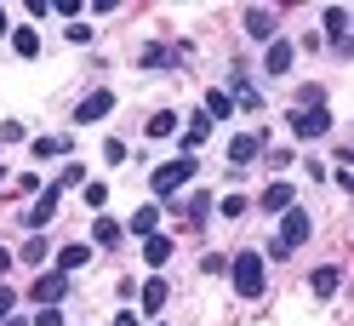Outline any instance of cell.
<instances>
[{
  "mask_svg": "<svg viewBox=\"0 0 354 326\" xmlns=\"http://www.w3.org/2000/svg\"><path fill=\"white\" fill-rule=\"evenodd\" d=\"M0 172H6V166H0Z\"/></svg>",
  "mask_w": 354,
  "mask_h": 326,
  "instance_id": "cell-34",
  "label": "cell"
},
{
  "mask_svg": "<svg viewBox=\"0 0 354 326\" xmlns=\"http://www.w3.org/2000/svg\"><path fill=\"white\" fill-rule=\"evenodd\" d=\"M154 224H160V212H154V206H143V212H131V229H138V235H154Z\"/></svg>",
  "mask_w": 354,
  "mask_h": 326,
  "instance_id": "cell-21",
  "label": "cell"
},
{
  "mask_svg": "<svg viewBox=\"0 0 354 326\" xmlns=\"http://www.w3.org/2000/svg\"><path fill=\"white\" fill-rule=\"evenodd\" d=\"M143 132H149V138H171V132H177V115H171V109H160V115H149Z\"/></svg>",
  "mask_w": 354,
  "mask_h": 326,
  "instance_id": "cell-14",
  "label": "cell"
},
{
  "mask_svg": "<svg viewBox=\"0 0 354 326\" xmlns=\"http://www.w3.org/2000/svg\"><path fill=\"white\" fill-rule=\"evenodd\" d=\"M257 149H263V138H257V132H240V138L229 143V161H234V166H246V161L257 155Z\"/></svg>",
  "mask_w": 354,
  "mask_h": 326,
  "instance_id": "cell-11",
  "label": "cell"
},
{
  "mask_svg": "<svg viewBox=\"0 0 354 326\" xmlns=\"http://www.w3.org/2000/svg\"><path fill=\"white\" fill-rule=\"evenodd\" d=\"M229 109H234V98H229V92H206V109H201V115H206V120H223Z\"/></svg>",
  "mask_w": 354,
  "mask_h": 326,
  "instance_id": "cell-16",
  "label": "cell"
},
{
  "mask_svg": "<svg viewBox=\"0 0 354 326\" xmlns=\"http://www.w3.org/2000/svg\"><path fill=\"white\" fill-rule=\"evenodd\" d=\"M6 269H12V257H6V246H0V275H6Z\"/></svg>",
  "mask_w": 354,
  "mask_h": 326,
  "instance_id": "cell-31",
  "label": "cell"
},
{
  "mask_svg": "<svg viewBox=\"0 0 354 326\" xmlns=\"http://www.w3.org/2000/svg\"><path fill=\"white\" fill-rule=\"evenodd\" d=\"M63 287H69V275H57V269H52V275H40V280H35V298H40V303H57Z\"/></svg>",
  "mask_w": 354,
  "mask_h": 326,
  "instance_id": "cell-9",
  "label": "cell"
},
{
  "mask_svg": "<svg viewBox=\"0 0 354 326\" xmlns=\"http://www.w3.org/2000/svg\"><path fill=\"white\" fill-rule=\"evenodd\" d=\"M308 229H315V224H308V212H303V206H286V224H280V241L269 246V257H286V252H292V246H303V241H308Z\"/></svg>",
  "mask_w": 354,
  "mask_h": 326,
  "instance_id": "cell-2",
  "label": "cell"
},
{
  "mask_svg": "<svg viewBox=\"0 0 354 326\" xmlns=\"http://www.w3.org/2000/svg\"><path fill=\"white\" fill-rule=\"evenodd\" d=\"M115 326H138V320H131V315H115Z\"/></svg>",
  "mask_w": 354,
  "mask_h": 326,
  "instance_id": "cell-32",
  "label": "cell"
},
{
  "mask_svg": "<svg viewBox=\"0 0 354 326\" xmlns=\"http://www.w3.org/2000/svg\"><path fill=\"white\" fill-rule=\"evenodd\" d=\"M35 326H63V315H57V309H40V315H35Z\"/></svg>",
  "mask_w": 354,
  "mask_h": 326,
  "instance_id": "cell-29",
  "label": "cell"
},
{
  "mask_svg": "<svg viewBox=\"0 0 354 326\" xmlns=\"http://www.w3.org/2000/svg\"><path fill=\"white\" fill-rule=\"evenodd\" d=\"M246 35H252V40H274V12L252 6V12H246Z\"/></svg>",
  "mask_w": 354,
  "mask_h": 326,
  "instance_id": "cell-8",
  "label": "cell"
},
{
  "mask_svg": "<svg viewBox=\"0 0 354 326\" xmlns=\"http://www.w3.org/2000/svg\"><path fill=\"white\" fill-rule=\"evenodd\" d=\"M229 275H234V292H240V298H263V252L229 257Z\"/></svg>",
  "mask_w": 354,
  "mask_h": 326,
  "instance_id": "cell-1",
  "label": "cell"
},
{
  "mask_svg": "<svg viewBox=\"0 0 354 326\" xmlns=\"http://www.w3.org/2000/svg\"><path fill=\"white\" fill-rule=\"evenodd\" d=\"M40 257H46V241H40V235H35V241L24 246V264H40Z\"/></svg>",
  "mask_w": 354,
  "mask_h": 326,
  "instance_id": "cell-28",
  "label": "cell"
},
{
  "mask_svg": "<svg viewBox=\"0 0 354 326\" xmlns=\"http://www.w3.org/2000/svg\"><path fill=\"white\" fill-rule=\"evenodd\" d=\"M223 217H246V194H229V201H223Z\"/></svg>",
  "mask_w": 354,
  "mask_h": 326,
  "instance_id": "cell-27",
  "label": "cell"
},
{
  "mask_svg": "<svg viewBox=\"0 0 354 326\" xmlns=\"http://www.w3.org/2000/svg\"><path fill=\"white\" fill-rule=\"evenodd\" d=\"M206 132H212V120H206V115H194V120H189V132H183V149H201Z\"/></svg>",
  "mask_w": 354,
  "mask_h": 326,
  "instance_id": "cell-18",
  "label": "cell"
},
{
  "mask_svg": "<svg viewBox=\"0 0 354 326\" xmlns=\"http://www.w3.org/2000/svg\"><path fill=\"white\" fill-rule=\"evenodd\" d=\"M109 109H115V92H92V98L75 109V120H80V126H92V120H103V115H109Z\"/></svg>",
  "mask_w": 354,
  "mask_h": 326,
  "instance_id": "cell-6",
  "label": "cell"
},
{
  "mask_svg": "<svg viewBox=\"0 0 354 326\" xmlns=\"http://www.w3.org/2000/svg\"><path fill=\"white\" fill-rule=\"evenodd\" d=\"M63 149H69L63 138H40V143H35V155H40V161H52V155H63Z\"/></svg>",
  "mask_w": 354,
  "mask_h": 326,
  "instance_id": "cell-24",
  "label": "cell"
},
{
  "mask_svg": "<svg viewBox=\"0 0 354 326\" xmlns=\"http://www.w3.org/2000/svg\"><path fill=\"white\" fill-rule=\"evenodd\" d=\"M80 264H92V246H63L57 252V275H75Z\"/></svg>",
  "mask_w": 354,
  "mask_h": 326,
  "instance_id": "cell-12",
  "label": "cell"
},
{
  "mask_svg": "<svg viewBox=\"0 0 354 326\" xmlns=\"http://www.w3.org/2000/svg\"><path fill=\"white\" fill-rule=\"evenodd\" d=\"M194 178V155H177V161H166V166H154V194H177V189H183Z\"/></svg>",
  "mask_w": 354,
  "mask_h": 326,
  "instance_id": "cell-3",
  "label": "cell"
},
{
  "mask_svg": "<svg viewBox=\"0 0 354 326\" xmlns=\"http://www.w3.org/2000/svg\"><path fill=\"white\" fill-rule=\"evenodd\" d=\"M308 287H315V298H331V292L343 287V269H337V264H326V269H315V280H308Z\"/></svg>",
  "mask_w": 354,
  "mask_h": 326,
  "instance_id": "cell-10",
  "label": "cell"
},
{
  "mask_svg": "<svg viewBox=\"0 0 354 326\" xmlns=\"http://www.w3.org/2000/svg\"><path fill=\"white\" fill-rule=\"evenodd\" d=\"M12 303H17L12 292H0V320H6V315H12Z\"/></svg>",
  "mask_w": 354,
  "mask_h": 326,
  "instance_id": "cell-30",
  "label": "cell"
},
{
  "mask_svg": "<svg viewBox=\"0 0 354 326\" xmlns=\"http://www.w3.org/2000/svg\"><path fill=\"white\" fill-rule=\"evenodd\" d=\"M92 235H97L103 246H115V241H120V224H115V217H97V229H92Z\"/></svg>",
  "mask_w": 354,
  "mask_h": 326,
  "instance_id": "cell-23",
  "label": "cell"
},
{
  "mask_svg": "<svg viewBox=\"0 0 354 326\" xmlns=\"http://www.w3.org/2000/svg\"><path fill=\"white\" fill-rule=\"evenodd\" d=\"M201 269H206V275H223V269H229V257H217V252H206V257H201Z\"/></svg>",
  "mask_w": 354,
  "mask_h": 326,
  "instance_id": "cell-26",
  "label": "cell"
},
{
  "mask_svg": "<svg viewBox=\"0 0 354 326\" xmlns=\"http://www.w3.org/2000/svg\"><path fill=\"white\" fill-rule=\"evenodd\" d=\"M292 206V183H269L263 189V212H286Z\"/></svg>",
  "mask_w": 354,
  "mask_h": 326,
  "instance_id": "cell-13",
  "label": "cell"
},
{
  "mask_svg": "<svg viewBox=\"0 0 354 326\" xmlns=\"http://www.w3.org/2000/svg\"><path fill=\"white\" fill-rule=\"evenodd\" d=\"M52 217H57V189H40V201L29 206V217H24V224H29V229H46Z\"/></svg>",
  "mask_w": 354,
  "mask_h": 326,
  "instance_id": "cell-5",
  "label": "cell"
},
{
  "mask_svg": "<svg viewBox=\"0 0 354 326\" xmlns=\"http://www.w3.org/2000/svg\"><path fill=\"white\" fill-rule=\"evenodd\" d=\"M143 257H149V264H166V257H171V241H166V235H149Z\"/></svg>",
  "mask_w": 354,
  "mask_h": 326,
  "instance_id": "cell-20",
  "label": "cell"
},
{
  "mask_svg": "<svg viewBox=\"0 0 354 326\" xmlns=\"http://www.w3.org/2000/svg\"><path fill=\"white\" fill-rule=\"evenodd\" d=\"M12 52H17V57H35V52H40V35H35V29H12Z\"/></svg>",
  "mask_w": 354,
  "mask_h": 326,
  "instance_id": "cell-15",
  "label": "cell"
},
{
  "mask_svg": "<svg viewBox=\"0 0 354 326\" xmlns=\"http://www.w3.org/2000/svg\"><path fill=\"white\" fill-rule=\"evenodd\" d=\"M166 298H171V292H166V280H149V287H143V309L160 315V309H166Z\"/></svg>",
  "mask_w": 354,
  "mask_h": 326,
  "instance_id": "cell-17",
  "label": "cell"
},
{
  "mask_svg": "<svg viewBox=\"0 0 354 326\" xmlns=\"http://www.w3.org/2000/svg\"><path fill=\"white\" fill-rule=\"evenodd\" d=\"M263 69H269V75H286V69H292V40H269V52H263Z\"/></svg>",
  "mask_w": 354,
  "mask_h": 326,
  "instance_id": "cell-7",
  "label": "cell"
},
{
  "mask_svg": "<svg viewBox=\"0 0 354 326\" xmlns=\"http://www.w3.org/2000/svg\"><path fill=\"white\" fill-rule=\"evenodd\" d=\"M292 132L308 143V138H326L331 132V115H326V103L320 109H292Z\"/></svg>",
  "mask_w": 354,
  "mask_h": 326,
  "instance_id": "cell-4",
  "label": "cell"
},
{
  "mask_svg": "<svg viewBox=\"0 0 354 326\" xmlns=\"http://www.w3.org/2000/svg\"><path fill=\"white\" fill-rule=\"evenodd\" d=\"M189 224H206V217H212V194H189Z\"/></svg>",
  "mask_w": 354,
  "mask_h": 326,
  "instance_id": "cell-19",
  "label": "cell"
},
{
  "mask_svg": "<svg viewBox=\"0 0 354 326\" xmlns=\"http://www.w3.org/2000/svg\"><path fill=\"white\" fill-rule=\"evenodd\" d=\"M343 29H348V12H343V6H326V35L343 40Z\"/></svg>",
  "mask_w": 354,
  "mask_h": 326,
  "instance_id": "cell-22",
  "label": "cell"
},
{
  "mask_svg": "<svg viewBox=\"0 0 354 326\" xmlns=\"http://www.w3.org/2000/svg\"><path fill=\"white\" fill-rule=\"evenodd\" d=\"M103 161H109V166H120V161H126V143H120V138H109V143H103Z\"/></svg>",
  "mask_w": 354,
  "mask_h": 326,
  "instance_id": "cell-25",
  "label": "cell"
},
{
  "mask_svg": "<svg viewBox=\"0 0 354 326\" xmlns=\"http://www.w3.org/2000/svg\"><path fill=\"white\" fill-rule=\"evenodd\" d=\"M0 35H6V12H0Z\"/></svg>",
  "mask_w": 354,
  "mask_h": 326,
  "instance_id": "cell-33",
  "label": "cell"
}]
</instances>
